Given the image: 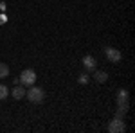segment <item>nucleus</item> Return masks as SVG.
Returning <instances> with one entry per match:
<instances>
[{
	"label": "nucleus",
	"mask_w": 135,
	"mask_h": 133,
	"mask_svg": "<svg viewBox=\"0 0 135 133\" xmlns=\"http://www.w3.org/2000/svg\"><path fill=\"white\" fill-rule=\"evenodd\" d=\"M25 95H27V99L31 102H43V99H45V92H43V88H40V86H32L31 90H27L25 92Z\"/></svg>",
	"instance_id": "obj_1"
},
{
	"label": "nucleus",
	"mask_w": 135,
	"mask_h": 133,
	"mask_svg": "<svg viewBox=\"0 0 135 133\" xmlns=\"http://www.w3.org/2000/svg\"><path fill=\"white\" fill-rule=\"evenodd\" d=\"M36 83V72L32 68H25V70L20 74V85L23 86H32Z\"/></svg>",
	"instance_id": "obj_2"
},
{
	"label": "nucleus",
	"mask_w": 135,
	"mask_h": 133,
	"mask_svg": "<svg viewBox=\"0 0 135 133\" xmlns=\"http://www.w3.org/2000/svg\"><path fill=\"white\" fill-rule=\"evenodd\" d=\"M104 56H106V58H108L112 63H119L121 60H123V54H121V51L112 49V47H106V49H104Z\"/></svg>",
	"instance_id": "obj_3"
},
{
	"label": "nucleus",
	"mask_w": 135,
	"mask_h": 133,
	"mask_svg": "<svg viewBox=\"0 0 135 133\" xmlns=\"http://www.w3.org/2000/svg\"><path fill=\"white\" fill-rule=\"evenodd\" d=\"M124 130H126V126L121 121V117H117L115 121H112L110 126H108V131H112V133H119V131H124Z\"/></svg>",
	"instance_id": "obj_4"
},
{
	"label": "nucleus",
	"mask_w": 135,
	"mask_h": 133,
	"mask_svg": "<svg viewBox=\"0 0 135 133\" xmlns=\"http://www.w3.org/2000/svg\"><path fill=\"white\" fill-rule=\"evenodd\" d=\"M81 63L85 65V68L86 70H95V60H94L90 54H86V56H83V60H81Z\"/></svg>",
	"instance_id": "obj_5"
},
{
	"label": "nucleus",
	"mask_w": 135,
	"mask_h": 133,
	"mask_svg": "<svg viewBox=\"0 0 135 133\" xmlns=\"http://www.w3.org/2000/svg\"><path fill=\"white\" fill-rule=\"evenodd\" d=\"M11 95L15 97V99H22L23 95H25V90H23V85H16L13 90H11Z\"/></svg>",
	"instance_id": "obj_6"
},
{
	"label": "nucleus",
	"mask_w": 135,
	"mask_h": 133,
	"mask_svg": "<svg viewBox=\"0 0 135 133\" xmlns=\"http://www.w3.org/2000/svg\"><path fill=\"white\" fill-rule=\"evenodd\" d=\"M94 77H95V81H97V83H104L106 79H108V74H106V72H103V70H97Z\"/></svg>",
	"instance_id": "obj_7"
},
{
	"label": "nucleus",
	"mask_w": 135,
	"mask_h": 133,
	"mask_svg": "<svg viewBox=\"0 0 135 133\" xmlns=\"http://www.w3.org/2000/svg\"><path fill=\"white\" fill-rule=\"evenodd\" d=\"M9 76V67L6 65V63H0V77L4 79V77H7Z\"/></svg>",
	"instance_id": "obj_8"
},
{
	"label": "nucleus",
	"mask_w": 135,
	"mask_h": 133,
	"mask_svg": "<svg viewBox=\"0 0 135 133\" xmlns=\"http://www.w3.org/2000/svg\"><path fill=\"white\" fill-rule=\"evenodd\" d=\"M7 95H9V88L6 85H0V101H4Z\"/></svg>",
	"instance_id": "obj_9"
},
{
	"label": "nucleus",
	"mask_w": 135,
	"mask_h": 133,
	"mask_svg": "<svg viewBox=\"0 0 135 133\" xmlns=\"http://www.w3.org/2000/svg\"><path fill=\"white\" fill-rule=\"evenodd\" d=\"M78 83H79V85H86V83H88V76H86V74H81V76L78 77Z\"/></svg>",
	"instance_id": "obj_10"
},
{
	"label": "nucleus",
	"mask_w": 135,
	"mask_h": 133,
	"mask_svg": "<svg viewBox=\"0 0 135 133\" xmlns=\"http://www.w3.org/2000/svg\"><path fill=\"white\" fill-rule=\"evenodd\" d=\"M4 22H6V16L2 14V16H0V23H4Z\"/></svg>",
	"instance_id": "obj_11"
}]
</instances>
